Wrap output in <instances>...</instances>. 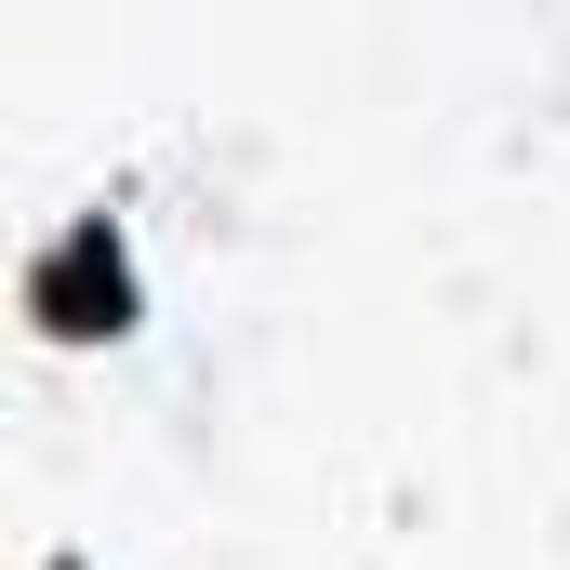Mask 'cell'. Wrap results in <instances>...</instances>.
Masks as SVG:
<instances>
[{
	"instance_id": "cell-1",
	"label": "cell",
	"mask_w": 570,
	"mask_h": 570,
	"mask_svg": "<svg viewBox=\"0 0 570 570\" xmlns=\"http://www.w3.org/2000/svg\"><path fill=\"white\" fill-rule=\"evenodd\" d=\"M27 318L53 345H94V332H134L146 318V266H134V226L120 213H67L40 253H27Z\"/></svg>"
}]
</instances>
